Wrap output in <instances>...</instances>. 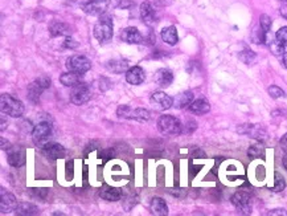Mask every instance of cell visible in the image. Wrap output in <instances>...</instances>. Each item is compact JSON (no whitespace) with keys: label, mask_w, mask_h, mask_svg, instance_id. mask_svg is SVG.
Wrapping results in <instances>:
<instances>
[{"label":"cell","mask_w":287,"mask_h":216,"mask_svg":"<svg viewBox=\"0 0 287 216\" xmlns=\"http://www.w3.org/2000/svg\"><path fill=\"white\" fill-rule=\"evenodd\" d=\"M155 82L162 88H168L173 81V75L172 72L169 71L168 68H160L155 73Z\"/></svg>","instance_id":"17"},{"label":"cell","mask_w":287,"mask_h":216,"mask_svg":"<svg viewBox=\"0 0 287 216\" xmlns=\"http://www.w3.org/2000/svg\"><path fill=\"white\" fill-rule=\"evenodd\" d=\"M232 203L238 209L239 213L249 215L251 212L250 195L245 192V191H237L236 194L232 196Z\"/></svg>","instance_id":"6"},{"label":"cell","mask_w":287,"mask_h":216,"mask_svg":"<svg viewBox=\"0 0 287 216\" xmlns=\"http://www.w3.org/2000/svg\"><path fill=\"white\" fill-rule=\"evenodd\" d=\"M0 121H2V126H0V130L4 131L6 130V127H7L8 122L6 121V116H4V113H2V118H0Z\"/></svg>","instance_id":"43"},{"label":"cell","mask_w":287,"mask_h":216,"mask_svg":"<svg viewBox=\"0 0 287 216\" xmlns=\"http://www.w3.org/2000/svg\"><path fill=\"white\" fill-rule=\"evenodd\" d=\"M144 80H146V73L143 68L133 67L126 72V81L131 85H140L143 84Z\"/></svg>","instance_id":"15"},{"label":"cell","mask_w":287,"mask_h":216,"mask_svg":"<svg viewBox=\"0 0 287 216\" xmlns=\"http://www.w3.org/2000/svg\"><path fill=\"white\" fill-rule=\"evenodd\" d=\"M279 146H280V149L283 150L284 153L287 154V134H286V135H283V137L280 138Z\"/></svg>","instance_id":"40"},{"label":"cell","mask_w":287,"mask_h":216,"mask_svg":"<svg viewBox=\"0 0 287 216\" xmlns=\"http://www.w3.org/2000/svg\"><path fill=\"white\" fill-rule=\"evenodd\" d=\"M107 6H109L107 0H88V2L82 3L81 8L88 15L101 16L106 12Z\"/></svg>","instance_id":"9"},{"label":"cell","mask_w":287,"mask_h":216,"mask_svg":"<svg viewBox=\"0 0 287 216\" xmlns=\"http://www.w3.org/2000/svg\"><path fill=\"white\" fill-rule=\"evenodd\" d=\"M267 93H269V96L271 98H274V100H278V98H283L286 97V94H284V92L282 89H280L279 86L276 85H271L267 89Z\"/></svg>","instance_id":"31"},{"label":"cell","mask_w":287,"mask_h":216,"mask_svg":"<svg viewBox=\"0 0 287 216\" xmlns=\"http://www.w3.org/2000/svg\"><path fill=\"white\" fill-rule=\"evenodd\" d=\"M274 176H275V184H274L272 191H275V192H280V191H283L284 187H286V182H284L283 176L280 175L279 172H275Z\"/></svg>","instance_id":"33"},{"label":"cell","mask_w":287,"mask_h":216,"mask_svg":"<svg viewBox=\"0 0 287 216\" xmlns=\"http://www.w3.org/2000/svg\"><path fill=\"white\" fill-rule=\"evenodd\" d=\"M140 18L143 20V23H146L147 26H152L155 23L158 22V15H156V11L155 8L152 7V4L150 2H143L140 4Z\"/></svg>","instance_id":"14"},{"label":"cell","mask_w":287,"mask_h":216,"mask_svg":"<svg viewBox=\"0 0 287 216\" xmlns=\"http://www.w3.org/2000/svg\"><path fill=\"white\" fill-rule=\"evenodd\" d=\"M127 119H135L138 122H147L148 119L151 118V114L147 109L138 108V109H130L129 114L126 117Z\"/></svg>","instance_id":"24"},{"label":"cell","mask_w":287,"mask_h":216,"mask_svg":"<svg viewBox=\"0 0 287 216\" xmlns=\"http://www.w3.org/2000/svg\"><path fill=\"white\" fill-rule=\"evenodd\" d=\"M0 109H2V113L10 117H14V118L22 117L24 114V110H26L22 101L14 97L12 94L7 93L2 94V97H0Z\"/></svg>","instance_id":"1"},{"label":"cell","mask_w":287,"mask_h":216,"mask_svg":"<svg viewBox=\"0 0 287 216\" xmlns=\"http://www.w3.org/2000/svg\"><path fill=\"white\" fill-rule=\"evenodd\" d=\"M0 147H2V150H8V149H11L12 146H11V143L6 139V138H0Z\"/></svg>","instance_id":"38"},{"label":"cell","mask_w":287,"mask_h":216,"mask_svg":"<svg viewBox=\"0 0 287 216\" xmlns=\"http://www.w3.org/2000/svg\"><path fill=\"white\" fill-rule=\"evenodd\" d=\"M41 154L44 157L49 158V159H60V158H64L65 155V149L64 146L59 145V143H55V142H48L47 145H44L41 147Z\"/></svg>","instance_id":"11"},{"label":"cell","mask_w":287,"mask_h":216,"mask_svg":"<svg viewBox=\"0 0 287 216\" xmlns=\"http://www.w3.org/2000/svg\"><path fill=\"white\" fill-rule=\"evenodd\" d=\"M269 215H286L287 216V211L283 208H276V209H272V211H270Z\"/></svg>","instance_id":"41"},{"label":"cell","mask_w":287,"mask_h":216,"mask_svg":"<svg viewBox=\"0 0 287 216\" xmlns=\"http://www.w3.org/2000/svg\"><path fill=\"white\" fill-rule=\"evenodd\" d=\"M193 102V93L191 90L183 92V93L177 94L175 100H173V106L176 109H184Z\"/></svg>","instance_id":"22"},{"label":"cell","mask_w":287,"mask_h":216,"mask_svg":"<svg viewBox=\"0 0 287 216\" xmlns=\"http://www.w3.org/2000/svg\"><path fill=\"white\" fill-rule=\"evenodd\" d=\"M158 129L163 135H179L183 130V125L176 117L162 116L158 119Z\"/></svg>","instance_id":"3"},{"label":"cell","mask_w":287,"mask_h":216,"mask_svg":"<svg viewBox=\"0 0 287 216\" xmlns=\"http://www.w3.org/2000/svg\"><path fill=\"white\" fill-rule=\"evenodd\" d=\"M239 59L242 60L245 64H251V61L255 59V53H253L251 51L246 49V51H243V52L239 53Z\"/></svg>","instance_id":"35"},{"label":"cell","mask_w":287,"mask_h":216,"mask_svg":"<svg viewBox=\"0 0 287 216\" xmlns=\"http://www.w3.org/2000/svg\"><path fill=\"white\" fill-rule=\"evenodd\" d=\"M275 39L280 45H283L284 48H287V27H282V28L276 31Z\"/></svg>","instance_id":"32"},{"label":"cell","mask_w":287,"mask_h":216,"mask_svg":"<svg viewBox=\"0 0 287 216\" xmlns=\"http://www.w3.org/2000/svg\"><path fill=\"white\" fill-rule=\"evenodd\" d=\"M282 162H283L284 168H287V154H286V155H284V157H283V160H282Z\"/></svg>","instance_id":"45"},{"label":"cell","mask_w":287,"mask_h":216,"mask_svg":"<svg viewBox=\"0 0 287 216\" xmlns=\"http://www.w3.org/2000/svg\"><path fill=\"white\" fill-rule=\"evenodd\" d=\"M113 19H111L110 15H101V18L98 19V22L96 23L94 26V30H93V34H94V38L100 41L101 44L103 43H107L113 39V35H114V30H113Z\"/></svg>","instance_id":"2"},{"label":"cell","mask_w":287,"mask_h":216,"mask_svg":"<svg viewBox=\"0 0 287 216\" xmlns=\"http://www.w3.org/2000/svg\"><path fill=\"white\" fill-rule=\"evenodd\" d=\"M77 43H73V40L72 39H67L65 40V43H64V47H67V48H76L77 47Z\"/></svg>","instance_id":"42"},{"label":"cell","mask_w":287,"mask_h":216,"mask_svg":"<svg viewBox=\"0 0 287 216\" xmlns=\"http://www.w3.org/2000/svg\"><path fill=\"white\" fill-rule=\"evenodd\" d=\"M0 194H2V200H0L2 213H10L18 208V200L11 192H7L4 188H0Z\"/></svg>","instance_id":"12"},{"label":"cell","mask_w":287,"mask_h":216,"mask_svg":"<svg viewBox=\"0 0 287 216\" xmlns=\"http://www.w3.org/2000/svg\"><path fill=\"white\" fill-rule=\"evenodd\" d=\"M189 112L193 113V114H197V116H203L210 110L209 102L205 100V98H199V100H195L192 102L189 106Z\"/></svg>","instance_id":"18"},{"label":"cell","mask_w":287,"mask_h":216,"mask_svg":"<svg viewBox=\"0 0 287 216\" xmlns=\"http://www.w3.org/2000/svg\"><path fill=\"white\" fill-rule=\"evenodd\" d=\"M150 102H151L152 108L156 109V110H168L173 106V98L169 97L168 94H166L164 92H154L150 97Z\"/></svg>","instance_id":"8"},{"label":"cell","mask_w":287,"mask_h":216,"mask_svg":"<svg viewBox=\"0 0 287 216\" xmlns=\"http://www.w3.org/2000/svg\"><path fill=\"white\" fill-rule=\"evenodd\" d=\"M49 32L53 38L56 36H69L72 34V31H70V27L65 23H55V24H52L51 28H49Z\"/></svg>","instance_id":"27"},{"label":"cell","mask_w":287,"mask_h":216,"mask_svg":"<svg viewBox=\"0 0 287 216\" xmlns=\"http://www.w3.org/2000/svg\"><path fill=\"white\" fill-rule=\"evenodd\" d=\"M279 2H284V3H287V0H279Z\"/></svg>","instance_id":"46"},{"label":"cell","mask_w":287,"mask_h":216,"mask_svg":"<svg viewBox=\"0 0 287 216\" xmlns=\"http://www.w3.org/2000/svg\"><path fill=\"white\" fill-rule=\"evenodd\" d=\"M52 133V125L49 121H40L35 126L34 131H32V141L36 146L43 147L49 142V137Z\"/></svg>","instance_id":"4"},{"label":"cell","mask_w":287,"mask_h":216,"mask_svg":"<svg viewBox=\"0 0 287 216\" xmlns=\"http://www.w3.org/2000/svg\"><path fill=\"white\" fill-rule=\"evenodd\" d=\"M266 44L269 45V48H270V51H271V53L272 55H275V56H283L284 55V47L283 45H280L278 41H276V39L275 40H269L267 39V41H266Z\"/></svg>","instance_id":"29"},{"label":"cell","mask_w":287,"mask_h":216,"mask_svg":"<svg viewBox=\"0 0 287 216\" xmlns=\"http://www.w3.org/2000/svg\"><path fill=\"white\" fill-rule=\"evenodd\" d=\"M100 196L107 201H117L122 197V191L121 188H105L100 192Z\"/></svg>","instance_id":"28"},{"label":"cell","mask_w":287,"mask_h":216,"mask_svg":"<svg viewBox=\"0 0 287 216\" xmlns=\"http://www.w3.org/2000/svg\"><path fill=\"white\" fill-rule=\"evenodd\" d=\"M102 81H101V85H100V88H101V90H102V92H106L107 89H110V86L111 85H106V84H109V80L107 79H105V77H102Z\"/></svg>","instance_id":"39"},{"label":"cell","mask_w":287,"mask_h":216,"mask_svg":"<svg viewBox=\"0 0 287 216\" xmlns=\"http://www.w3.org/2000/svg\"><path fill=\"white\" fill-rule=\"evenodd\" d=\"M106 67L107 69L113 72V73L121 75V73H123L125 71H129V61L126 59H114L110 60V61L106 64Z\"/></svg>","instance_id":"20"},{"label":"cell","mask_w":287,"mask_h":216,"mask_svg":"<svg viewBox=\"0 0 287 216\" xmlns=\"http://www.w3.org/2000/svg\"><path fill=\"white\" fill-rule=\"evenodd\" d=\"M15 213L19 216H32L39 213V207L32 203H19Z\"/></svg>","instance_id":"26"},{"label":"cell","mask_w":287,"mask_h":216,"mask_svg":"<svg viewBox=\"0 0 287 216\" xmlns=\"http://www.w3.org/2000/svg\"><path fill=\"white\" fill-rule=\"evenodd\" d=\"M259 26H261V28L265 31L266 34H269L270 28H271V19H270V16L261 15V18H259Z\"/></svg>","instance_id":"34"},{"label":"cell","mask_w":287,"mask_h":216,"mask_svg":"<svg viewBox=\"0 0 287 216\" xmlns=\"http://www.w3.org/2000/svg\"><path fill=\"white\" fill-rule=\"evenodd\" d=\"M26 149L20 146H12L7 150V160L12 167H22L26 164Z\"/></svg>","instance_id":"10"},{"label":"cell","mask_w":287,"mask_h":216,"mask_svg":"<svg viewBox=\"0 0 287 216\" xmlns=\"http://www.w3.org/2000/svg\"><path fill=\"white\" fill-rule=\"evenodd\" d=\"M162 40L168 45H176L179 41V36H177V30L175 26H169L163 28L162 30Z\"/></svg>","instance_id":"21"},{"label":"cell","mask_w":287,"mask_h":216,"mask_svg":"<svg viewBox=\"0 0 287 216\" xmlns=\"http://www.w3.org/2000/svg\"><path fill=\"white\" fill-rule=\"evenodd\" d=\"M247 155L250 158H261L265 155V147L262 145H254L249 147Z\"/></svg>","instance_id":"30"},{"label":"cell","mask_w":287,"mask_h":216,"mask_svg":"<svg viewBox=\"0 0 287 216\" xmlns=\"http://www.w3.org/2000/svg\"><path fill=\"white\" fill-rule=\"evenodd\" d=\"M92 98V89L86 84L74 86V89L70 93V102L74 105H84Z\"/></svg>","instance_id":"7"},{"label":"cell","mask_w":287,"mask_h":216,"mask_svg":"<svg viewBox=\"0 0 287 216\" xmlns=\"http://www.w3.org/2000/svg\"><path fill=\"white\" fill-rule=\"evenodd\" d=\"M60 82L65 86H74L84 84V73H77V72L69 71L68 73H63L60 76Z\"/></svg>","instance_id":"16"},{"label":"cell","mask_w":287,"mask_h":216,"mask_svg":"<svg viewBox=\"0 0 287 216\" xmlns=\"http://www.w3.org/2000/svg\"><path fill=\"white\" fill-rule=\"evenodd\" d=\"M122 41H125L127 44H142L144 43L143 35L140 34L139 30L135 27H127L121 32Z\"/></svg>","instance_id":"13"},{"label":"cell","mask_w":287,"mask_h":216,"mask_svg":"<svg viewBox=\"0 0 287 216\" xmlns=\"http://www.w3.org/2000/svg\"><path fill=\"white\" fill-rule=\"evenodd\" d=\"M44 90V88L35 80V81L32 82V84H30V86H28V94H27V96H28V100H30L31 102H34V104H37Z\"/></svg>","instance_id":"25"},{"label":"cell","mask_w":287,"mask_h":216,"mask_svg":"<svg viewBox=\"0 0 287 216\" xmlns=\"http://www.w3.org/2000/svg\"><path fill=\"white\" fill-rule=\"evenodd\" d=\"M113 155H114L113 149L103 150V151H101L100 153V158H103V159H110V158H113Z\"/></svg>","instance_id":"37"},{"label":"cell","mask_w":287,"mask_h":216,"mask_svg":"<svg viewBox=\"0 0 287 216\" xmlns=\"http://www.w3.org/2000/svg\"><path fill=\"white\" fill-rule=\"evenodd\" d=\"M150 208H151V212L154 215L164 216L168 213V207H167L166 200H163L162 197H152Z\"/></svg>","instance_id":"23"},{"label":"cell","mask_w":287,"mask_h":216,"mask_svg":"<svg viewBox=\"0 0 287 216\" xmlns=\"http://www.w3.org/2000/svg\"><path fill=\"white\" fill-rule=\"evenodd\" d=\"M238 133L239 134L250 135L251 138H258V139H261L262 135L265 134V131H263V129L259 125H249V123L239 126Z\"/></svg>","instance_id":"19"},{"label":"cell","mask_w":287,"mask_h":216,"mask_svg":"<svg viewBox=\"0 0 287 216\" xmlns=\"http://www.w3.org/2000/svg\"><path fill=\"white\" fill-rule=\"evenodd\" d=\"M130 109L131 108H130L129 105H121V106L117 109V116H118L119 118H126L127 114H129Z\"/></svg>","instance_id":"36"},{"label":"cell","mask_w":287,"mask_h":216,"mask_svg":"<svg viewBox=\"0 0 287 216\" xmlns=\"http://www.w3.org/2000/svg\"><path fill=\"white\" fill-rule=\"evenodd\" d=\"M282 63H283V67L287 68V52L284 53L283 57H282Z\"/></svg>","instance_id":"44"},{"label":"cell","mask_w":287,"mask_h":216,"mask_svg":"<svg viewBox=\"0 0 287 216\" xmlns=\"http://www.w3.org/2000/svg\"><path fill=\"white\" fill-rule=\"evenodd\" d=\"M67 68L72 72H77V73H86L88 71L92 69V61L86 56L82 55H74L70 56L67 60Z\"/></svg>","instance_id":"5"}]
</instances>
